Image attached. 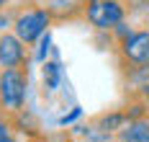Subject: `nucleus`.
<instances>
[{
    "mask_svg": "<svg viewBox=\"0 0 149 142\" xmlns=\"http://www.w3.org/2000/svg\"><path fill=\"white\" fill-rule=\"evenodd\" d=\"M0 142H13V134H10V127L0 119Z\"/></svg>",
    "mask_w": 149,
    "mask_h": 142,
    "instance_id": "9",
    "label": "nucleus"
},
{
    "mask_svg": "<svg viewBox=\"0 0 149 142\" xmlns=\"http://www.w3.org/2000/svg\"><path fill=\"white\" fill-rule=\"evenodd\" d=\"M123 57L131 65L149 62V31H136L123 39Z\"/></svg>",
    "mask_w": 149,
    "mask_h": 142,
    "instance_id": "4",
    "label": "nucleus"
},
{
    "mask_svg": "<svg viewBox=\"0 0 149 142\" xmlns=\"http://www.w3.org/2000/svg\"><path fill=\"white\" fill-rule=\"evenodd\" d=\"M23 41L18 36H0V62L3 67H18L23 62Z\"/></svg>",
    "mask_w": 149,
    "mask_h": 142,
    "instance_id": "5",
    "label": "nucleus"
},
{
    "mask_svg": "<svg viewBox=\"0 0 149 142\" xmlns=\"http://www.w3.org/2000/svg\"><path fill=\"white\" fill-rule=\"evenodd\" d=\"M121 142H149V122L147 119H134L129 127H123Z\"/></svg>",
    "mask_w": 149,
    "mask_h": 142,
    "instance_id": "6",
    "label": "nucleus"
},
{
    "mask_svg": "<svg viewBox=\"0 0 149 142\" xmlns=\"http://www.w3.org/2000/svg\"><path fill=\"white\" fill-rule=\"evenodd\" d=\"M26 98V72L21 67H5L0 72V106L5 111H18Z\"/></svg>",
    "mask_w": 149,
    "mask_h": 142,
    "instance_id": "1",
    "label": "nucleus"
},
{
    "mask_svg": "<svg viewBox=\"0 0 149 142\" xmlns=\"http://www.w3.org/2000/svg\"><path fill=\"white\" fill-rule=\"evenodd\" d=\"M44 85L49 91H54L59 85V65L57 62H46L44 65Z\"/></svg>",
    "mask_w": 149,
    "mask_h": 142,
    "instance_id": "7",
    "label": "nucleus"
},
{
    "mask_svg": "<svg viewBox=\"0 0 149 142\" xmlns=\"http://www.w3.org/2000/svg\"><path fill=\"white\" fill-rule=\"evenodd\" d=\"M88 21L98 29H113L123 21V8L116 0H90L88 3Z\"/></svg>",
    "mask_w": 149,
    "mask_h": 142,
    "instance_id": "3",
    "label": "nucleus"
},
{
    "mask_svg": "<svg viewBox=\"0 0 149 142\" xmlns=\"http://www.w3.org/2000/svg\"><path fill=\"white\" fill-rule=\"evenodd\" d=\"M46 26H49V13L41 11V8H33V11H26L23 16H18V21H15V36L23 44H33L46 31Z\"/></svg>",
    "mask_w": 149,
    "mask_h": 142,
    "instance_id": "2",
    "label": "nucleus"
},
{
    "mask_svg": "<svg viewBox=\"0 0 149 142\" xmlns=\"http://www.w3.org/2000/svg\"><path fill=\"white\" fill-rule=\"evenodd\" d=\"M3 3H5V0H0V5H3Z\"/></svg>",
    "mask_w": 149,
    "mask_h": 142,
    "instance_id": "11",
    "label": "nucleus"
},
{
    "mask_svg": "<svg viewBox=\"0 0 149 142\" xmlns=\"http://www.w3.org/2000/svg\"><path fill=\"white\" fill-rule=\"evenodd\" d=\"M126 122H129V116H126V114H111V116H105L100 124H103V129L108 132V129H118V127H123Z\"/></svg>",
    "mask_w": 149,
    "mask_h": 142,
    "instance_id": "8",
    "label": "nucleus"
},
{
    "mask_svg": "<svg viewBox=\"0 0 149 142\" xmlns=\"http://www.w3.org/2000/svg\"><path fill=\"white\" fill-rule=\"evenodd\" d=\"M3 26H5V18H0V29H3Z\"/></svg>",
    "mask_w": 149,
    "mask_h": 142,
    "instance_id": "10",
    "label": "nucleus"
}]
</instances>
